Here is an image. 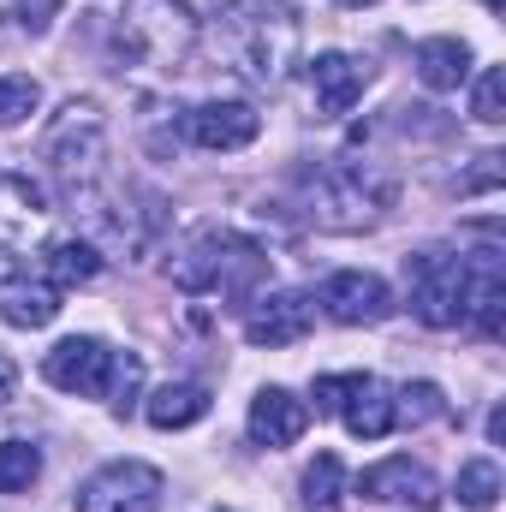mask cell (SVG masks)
Wrapping results in <instances>:
<instances>
[{"label": "cell", "instance_id": "1", "mask_svg": "<svg viewBox=\"0 0 506 512\" xmlns=\"http://www.w3.org/2000/svg\"><path fill=\"white\" fill-rule=\"evenodd\" d=\"M304 18L286 0H221L215 12V54L256 90H280L298 66Z\"/></svg>", "mask_w": 506, "mask_h": 512}, {"label": "cell", "instance_id": "2", "mask_svg": "<svg viewBox=\"0 0 506 512\" xmlns=\"http://www.w3.org/2000/svg\"><path fill=\"white\" fill-rule=\"evenodd\" d=\"M393 209V179L370 161H328L304 173V215L322 233H364Z\"/></svg>", "mask_w": 506, "mask_h": 512}, {"label": "cell", "instance_id": "3", "mask_svg": "<svg viewBox=\"0 0 506 512\" xmlns=\"http://www.w3.org/2000/svg\"><path fill=\"white\" fill-rule=\"evenodd\" d=\"M167 274H173L179 292H197V298L221 292V298L251 304L262 292V280H268V251L251 245V239H239V233H227V227H209V233H197L185 251L167 262Z\"/></svg>", "mask_w": 506, "mask_h": 512}, {"label": "cell", "instance_id": "4", "mask_svg": "<svg viewBox=\"0 0 506 512\" xmlns=\"http://www.w3.org/2000/svg\"><path fill=\"white\" fill-rule=\"evenodd\" d=\"M120 48L149 66H185L197 48V12L185 0H126Z\"/></svg>", "mask_w": 506, "mask_h": 512}, {"label": "cell", "instance_id": "5", "mask_svg": "<svg viewBox=\"0 0 506 512\" xmlns=\"http://www.w3.org/2000/svg\"><path fill=\"white\" fill-rule=\"evenodd\" d=\"M405 292L423 328H459L465 322V256L417 251L405 256Z\"/></svg>", "mask_w": 506, "mask_h": 512}, {"label": "cell", "instance_id": "6", "mask_svg": "<svg viewBox=\"0 0 506 512\" xmlns=\"http://www.w3.org/2000/svg\"><path fill=\"white\" fill-rule=\"evenodd\" d=\"M102 149H108V126H102V108H96V102H66L60 120L42 137V161H48L72 191L96 173Z\"/></svg>", "mask_w": 506, "mask_h": 512}, {"label": "cell", "instance_id": "7", "mask_svg": "<svg viewBox=\"0 0 506 512\" xmlns=\"http://www.w3.org/2000/svg\"><path fill=\"white\" fill-rule=\"evenodd\" d=\"M161 471L143 459H114L102 471H90V483L78 489V512H161Z\"/></svg>", "mask_w": 506, "mask_h": 512}, {"label": "cell", "instance_id": "8", "mask_svg": "<svg viewBox=\"0 0 506 512\" xmlns=\"http://www.w3.org/2000/svg\"><path fill=\"white\" fill-rule=\"evenodd\" d=\"M108 376H114V346H102L96 334H72L42 358V382L78 399H108Z\"/></svg>", "mask_w": 506, "mask_h": 512}, {"label": "cell", "instance_id": "9", "mask_svg": "<svg viewBox=\"0 0 506 512\" xmlns=\"http://www.w3.org/2000/svg\"><path fill=\"white\" fill-rule=\"evenodd\" d=\"M322 310L340 328H376V322L393 316V286L370 268H340V274L322 280Z\"/></svg>", "mask_w": 506, "mask_h": 512}, {"label": "cell", "instance_id": "10", "mask_svg": "<svg viewBox=\"0 0 506 512\" xmlns=\"http://www.w3.org/2000/svg\"><path fill=\"white\" fill-rule=\"evenodd\" d=\"M465 328H477L483 340H501L506 328V262L495 239L465 256Z\"/></svg>", "mask_w": 506, "mask_h": 512}, {"label": "cell", "instance_id": "11", "mask_svg": "<svg viewBox=\"0 0 506 512\" xmlns=\"http://www.w3.org/2000/svg\"><path fill=\"white\" fill-rule=\"evenodd\" d=\"M316 328V304L304 292H256L245 304V340L251 346H298Z\"/></svg>", "mask_w": 506, "mask_h": 512}, {"label": "cell", "instance_id": "12", "mask_svg": "<svg viewBox=\"0 0 506 512\" xmlns=\"http://www.w3.org/2000/svg\"><path fill=\"white\" fill-rule=\"evenodd\" d=\"M358 495H364V501H381V507H411V512L441 507V483H435L417 459H405V453L370 465V471L358 477Z\"/></svg>", "mask_w": 506, "mask_h": 512}, {"label": "cell", "instance_id": "13", "mask_svg": "<svg viewBox=\"0 0 506 512\" xmlns=\"http://www.w3.org/2000/svg\"><path fill=\"white\" fill-rule=\"evenodd\" d=\"M370 84H376V66L358 60V54H340V48H334V54H316V60H310V96H316V114H322V120L352 114Z\"/></svg>", "mask_w": 506, "mask_h": 512}, {"label": "cell", "instance_id": "14", "mask_svg": "<svg viewBox=\"0 0 506 512\" xmlns=\"http://www.w3.org/2000/svg\"><path fill=\"white\" fill-rule=\"evenodd\" d=\"M304 429H310V399H298L292 387H262L251 399V441L256 447L280 453V447L304 441Z\"/></svg>", "mask_w": 506, "mask_h": 512}, {"label": "cell", "instance_id": "15", "mask_svg": "<svg viewBox=\"0 0 506 512\" xmlns=\"http://www.w3.org/2000/svg\"><path fill=\"white\" fill-rule=\"evenodd\" d=\"M256 131H262V114L251 102H203L185 114V137L197 149H245L256 143Z\"/></svg>", "mask_w": 506, "mask_h": 512}, {"label": "cell", "instance_id": "16", "mask_svg": "<svg viewBox=\"0 0 506 512\" xmlns=\"http://www.w3.org/2000/svg\"><path fill=\"white\" fill-rule=\"evenodd\" d=\"M60 316V286L42 274H6L0 280V322L6 328H48Z\"/></svg>", "mask_w": 506, "mask_h": 512}, {"label": "cell", "instance_id": "17", "mask_svg": "<svg viewBox=\"0 0 506 512\" xmlns=\"http://www.w3.org/2000/svg\"><path fill=\"white\" fill-rule=\"evenodd\" d=\"M42 215H48L42 185H30L24 173H6L0 179V245H30V233L42 227Z\"/></svg>", "mask_w": 506, "mask_h": 512}, {"label": "cell", "instance_id": "18", "mask_svg": "<svg viewBox=\"0 0 506 512\" xmlns=\"http://www.w3.org/2000/svg\"><path fill=\"white\" fill-rule=\"evenodd\" d=\"M143 417H149L155 429H191V423L209 417V393L197 382H167L143 399Z\"/></svg>", "mask_w": 506, "mask_h": 512}, {"label": "cell", "instance_id": "19", "mask_svg": "<svg viewBox=\"0 0 506 512\" xmlns=\"http://www.w3.org/2000/svg\"><path fill=\"white\" fill-rule=\"evenodd\" d=\"M417 78H423L429 90H459V84L471 78V48H465L459 36H429V42H417Z\"/></svg>", "mask_w": 506, "mask_h": 512}, {"label": "cell", "instance_id": "20", "mask_svg": "<svg viewBox=\"0 0 506 512\" xmlns=\"http://www.w3.org/2000/svg\"><path fill=\"white\" fill-rule=\"evenodd\" d=\"M102 274V251L90 239H48L42 245V280L54 286H84Z\"/></svg>", "mask_w": 506, "mask_h": 512}, {"label": "cell", "instance_id": "21", "mask_svg": "<svg viewBox=\"0 0 506 512\" xmlns=\"http://www.w3.org/2000/svg\"><path fill=\"white\" fill-rule=\"evenodd\" d=\"M340 417H346V429H352L358 441H381V435L393 429V393H387L376 376H364L358 393L340 405Z\"/></svg>", "mask_w": 506, "mask_h": 512}, {"label": "cell", "instance_id": "22", "mask_svg": "<svg viewBox=\"0 0 506 512\" xmlns=\"http://www.w3.org/2000/svg\"><path fill=\"white\" fill-rule=\"evenodd\" d=\"M298 495H304V512L346 507V465H340V453H316L310 471H304V483H298Z\"/></svg>", "mask_w": 506, "mask_h": 512}, {"label": "cell", "instance_id": "23", "mask_svg": "<svg viewBox=\"0 0 506 512\" xmlns=\"http://www.w3.org/2000/svg\"><path fill=\"white\" fill-rule=\"evenodd\" d=\"M435 417H447V399H441L435 382H405L399 393H393V423L423 429V423H435Z\"/></svg>", "mask_w": 506, "mask_h": 512}, {"label": "cell", "instance_id": "24", "mask_svg": "<svg viewBox=\"0 0 506 512\" xmlns=\"http://www.w3.org/2000/svg\"><path fill=\"white\" fill-rule=\"evenodd\" d=\"M36 108H42V84L24 78V72H0V131L24 126Z\"/></svg>", "mask_w": 506, "mask_h": 512}, {"label": "cell", "instance_id": "25", "mask_svg": "<svg viewBox=\"0 0 506 512\" xmlns=\"http://www.w3.org/2000/svg\"><path fill=\"white\" fill-rule=\"evenodd\" d=\"M459 501L471 512H489L501 501V465L495 459H465L459 465Z\"/></svg>", "mask_w": 506, "mask_h": 512}, {"label": "cell", "instance_id": "26", "mask_svg": "<svg viewBox=\"0 0 506 512\" xmlns=\"http://www.w3.org/2000/svg\"><path fill=\"white\" fill-rule=\"evenodd\" d=\"M42 477V453L30 441H0V495H24Z\"/></svg>", "mask_w": 506, "mask_h": 512}, {"label": "cell", "instance_id": "27", "mask_svg": "<svg viewBox=\"0 0 506 512\" xmlns=\"http://www.w3.org/2000/svg\"><path fill=\"white\" fill-rule=\"evenodd\" d=\"M137 393H143V358L137 352H114V376H108V405L114 417L137 411Z\"/></svg>", "mask_w": 506, "mask_h": 512}, {"label": "cell", "instance_id": "28", "mask_svg": "<svg viewBox=\"0 0 506 512\" xmlns=\"http://www.w3.org/2000/svg\"><path fill=\"white\" fill-rule=\"evenodd\" d=\"M471 114H477L483 126H501L506 120V72L501 66H483V72H477V84H471Z\"/></svg>", "mask_w": 506, "mask_h": 512}, {"label": "cell", "instance_id": "29", "mask_svg": "<svg viewBox=\"0 0 506 512\" xmlns=\"http://www.w3.org/2000/svg\"><path fill=\"white\" fill-rule=\"evenodd\" d=\"M501 179H506V155L489 149V155H477V167H471V173H459V185H453V191H459V197H477V191H495Z\"/></svg>", "mask_w": 506, "mask_h": 512}, {"label": "cell", "instance_id": "30", "mask_svg": "<svg viewBox=\"0 0 506 512\" xmlns=\"http://www.w3.org/2000/svg\"><path fill=\"white\" fill-rule=\"evenodd\" d=\"M12 18L24 36H48L54 18H60V0H12Z\"/></svg>", "mask_w": 506, "mask_h": 512}, {"label": "cell", "instance_id": "31", "mask_svg": "<svg viewBox=\"0 0 506 512\" xmlns=\"http://www.w3.org/2000/svg\"><path fill=\"white\" fill-rule=\"evenodd\" d=\"M358 382L364 376H316V387H310V399H316V411H328V417H340V405L358 393Z\"/></svg>", "mask_w": 506, "mask_h": 512}, {"label": "cell", "instance_id": "32", "mask_svg": "<svg viewBox=\"0 0 506 512\" xmlns=\"http://www.w3.org/2000/svg\"><path fill=\"white\" fill-rule=\"evenodd\" d=\"M12 399H18V364H12V358L0 352V411H6Z\"/></svg>", "mask_w": 506, "mask_h": 512}, {"label": "cell", "instance_id": "33", "mask_svg": "<svg viewBox=\"0 0 506 512\" xmlns=\"http://www.w3.org/2000/svg\"><path fill=\"white\" fill-rule=\"evenodd\" d=\"M489 441H495V447L506 441V405H495V411H489Z\"/></svg>", "mask_w": 506, "mask_h": 512}, {"label": "cell", "instance_id": "34", "mask_svg": "<svg viewBox=\"0 0 506 512\" xmlns=\"http://www.w3.org/2000/svg\"><path fill=\"white\" fill-rule=\"evenodd\" d=\"M340 6H376V0H340Z\"/></svg>", "mask_w": 506, "mask_h": 512}]
</instances>
